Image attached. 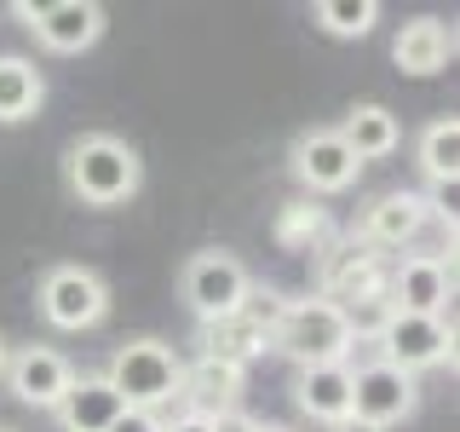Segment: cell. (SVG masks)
<instances>
[{
  "label": "cell",
  "instance_id": "6da1fadb",
  "mask_svg": "<svg viewBox=\"0 0 460 432\" xmlns=\"http://www.w3.org/2000/svg\"><path fill=\"white\" fill-rule=\"evenodd\" d=\"M64 184L86 208H121V202L138 196L144 162H138L133 144L115 139V133H81L64 150Z\"/></svg>",
  "mask_w": 460,
  "mask_h": 432
},
{
  "label": "cell",
  "instance_id": "7a4b0ae2",
  "mask_svg": "<svg viewBox=\"0 0 460 432\" xmlns=\"http://www.w3.org/2000/svg\"><path fill=\"white\" fill-rule=\"evenodd\" d=\"M351 328L334 300L311 294V300H288L270 323V352H282L294 369H316V364H351Z\"/></svg>",
  "mask_w": 460,
  "mask_h": 432
},
{
  "label": "cell",
  "instance_id": "3957f363",
  "mask_svg": "<svg viewBox=\"0 0 460 432\" xmlns=\"http://www.w3.org/2000/svg\"><path fill=\"white\" fill-rule=\"evenodd\" d=\"M179 374H184V357L172 352L167 340L144 335V340L115 346L104 381L115 386V392H121L127 410H150V415H162L167 403H179Z\"/></svg>",
  "mask_w": 460,
  "mask_h": 432
},
{
  "label": "cell",
  "instance_id": "277c9868",
  "mask_svg": "<svg viewBox=\"0 0 460 432\" xmlns=\"http://www.w3.org/2000/svg\"><path fill=\"white\" fill-rule=\"evenodd\" d=\"M179 288H184V306H190L196 323H219V317H236L242 306H248V266H242L236 254H225V248H201L184 259V271H179Z\"/></svg>",
  "mask_w": 460,
  "mask_h": 432
},
{
  "label": "cell",
  "instance_id": "5b68a950",
  "mask_svg": "<svg viewBox=\"0 0 460 432\" xmlns=\"http://www.w3.org/2000/svg\"><path fill=\"white\" fill-rule=\"evenodd\" d=\"M35 300H40V317H47L52 328H64V335L98 328V323L110 317V283L98 277L93 266H75V259L47 266V277H40Z\"/></svg>",
  "mask_w": 460,
  "mask_h": 432
},
{
  "label": "cell",
  "instance_id": "8992f818",
  "mask_svg": "<svg viewBox=\"0 0 460 432\" xmlns=\"http://www.w3.org/2000/svg\"><path fill=\"white\" fill-rule=\"evenodd\" d=\"M374 346H380L374 357H385L392 369H402V374H414V381H420V369L455 364V317H409V311H392Z\"/></svg>",
  "mask_w": 460,
  "mask_h": 432
},
{
  "label": "cell",
  "instance_id": "52a82bcc",
  "mask_svg": "<svg viewBox=\"0 0 460 432\" xmlns=\"http://www.w3.org/2000/svg\"><path fill=\"white\" fill-rule=\"evenodd\" d=\"M420 410V381L414 374L392 369L385 357H368V364L351 369V421H368L380 432L402 427L409 415Z\"/></svg>",
  "mask_w": 460,
  "mask_h": 432
},
{
  "label": "cell",
  "instance_id": "ba28073f",
  "mask_svg": "<svg viewBox=\"0 0 460 432\" xmlns=\"http://www.w3.org/2000/svg\"><path fill=\"white\" fill-rule=\"evenodd\" d=\"M18 18L35 29V40L58 58H75L86 47H98L110 29V12L98 6V0H52V6H29V0H18Z\"/></svg>",
  "mask_w": 460,
  "mask_h": 432
},
{
  "label": "cell",
  "instance_id": "9c48e42d",
  "mask_svg": "<svg viewBox=\"0 0 460 432\" xmlns=\"http://www.w3.org/2000/svg\"><path fill=\"white\" fill-rule=\"evenodd\" d=\"M385 300H392V311H409V317H449L455 259H443V254H402L397 266L385 271Z\"/></svg>",
  "mask_w": 460,
  "mask_h": 432
},
{
  "label": "cell",
  "instance_id": "30bf717a",
  "mask_svg": "<svg viewBox=\"0 0 460 432\" xmlns=\"http://www.w3.org/2000/svg\"><path fill=\"white\" fill-rule=\"evenodd\" d=\"M288 162H294V179L305 184L311 196H340V191H351L357 173H363V162L345 150V139L334 133V127H311V133H299Z\"/></svg>",
  "mask_w": 460,
  "mask_h": 432
},
{
  "label": "cell",
  "instance_id": "8fae6325",
  "mask_svg": "<svg viewBox=\"0 0 460 432\" xmlns=\"http://www.w3.org/2000/svg\"><path fill=\"white\" fill-rule=\"evenodd\" d=\"M6 392L29 403V410H58V398L69 392V381H75V364H69L58 346H18V352L6 357Z\"/></svg>",
  "mask_w": 460,
  "mask_h": 432
},
{
  "label": "cell",
  "instance_id": "7c38bea8",
  "mask_svg": "<svg viewBox=\"0 0 460 432\" xmlns=\"http://www.w3.org/2000/svg\"><path fill=\"white\" fill-rule=\"evenodd\" d=\"M385 254L368 248V242L345 237L340 248H328L323 259V300H334V306H357V300H380L385 294Z\"/></svg>",
  "mask_w": 460,
  "mask_h": 432
},
{
  "label": "cell",
  "instance_id": "4fadbf2b",
  "mask_svg": "<svg viewBox=\"0 0 460 432\" xmlns=\"http://www.w3.org/2000/svg\"><path fill=\"white\" fill-rule=\"evenodd\" d=\"M426 220H431V208H426L420 191H385L363 208V220H357L351 237L368 242V248H409L426 230Z\"/></svg>",
  "mask_w": 460,
  "mask_h": 432
},
{
  "label": "cell",
  "instance_id": "5bb4252c",
  "mask_svg": "<svg viewBox=\"0 0 460 432\" xmlns=\"http://www.w3.org/2000/svg\"><path fill=\"white\" fill-rule=\"evenodd\" d=\"M52 415H58V427H64V432H110L127 415V403H121V392H115L104 374H75Z\"/></svg>",
  "mask_w": 460,
  "mask_h": 432
},
{
  "label": "cell",
  "instance_id": "9a60e30c",
  "mask_svg": "<svg viewBox=\"0 0 460 432\" xmlns=\"http://www.w3.org/2000/svg\"><path fill=\"white\" fill-rule=\"evenodd\" d=\"M242 381H248V369H230L219 357H196V364H184V374H179V403L196 410V415L242 410Z\"/></svg>",
  "mask_w": 460,
  "mask_h": 432
},
{
  "label": "cell",
  "instance_id": "2e32d148",
  "mask_svg": "<svg viewBox=\"0 0 460 432\" xmlns=\"http://www.w3.org/2000/svg\"><path fill=\"white\" fill-rule=\"evenodd\" d=\"M392 58L402 76H443L455 58V23L443 18H409L392 40Z\"/></svg>",
  "mask_w": 460,
  "mask_h": 432
},
{
  "label": "cell",
  "instance_id": "e0dca14e",
  "mask_svg": "<svg viewBox=\"0 0 460 432\" xmlns=\"http://www.w3.org/2000/svg\"><path fill=\"white\" fill-rule=\"evenodd\" d=\"M270 352V328L242 306L236 317H219V323H201V352L196 357H219L230 369H248Z\"/></svg>",
  "mask_w": 460,
  "mask_h": 432
},
{
  "label": "cell",
  "instance_id": "ac0fdd59",
  "mask_svg": "<svg viewBox=\"0 0 460 432\" xmlns=\"http://www.w3.org/2000/svg\"><path fill=\"white\" fill-rule=\"evenodd\" d=\"M294 403L323 427L351 421V364H316L294 374Z\"/></svg>",
  "mask_w": 460,
  "mask_h": 432
},
{
  "label": "cell",
  "instance_id": "d6986e66",
  "mask_svg": "<svg viewBox=\"0 0 460 432\" xmlns=\"http://www.w3.org/2000/svg\"><path fill=\"white\" fill-rule=\"evenodd\" d=\"M334 133L345 139V150H351L357 162H385V156L402 144V127H397V115L385 104H357Z\"/></svg>",
  "mask_w": 460,
  "mask_h": 432
},
{
  "label": "cell",
  "instance_id": "ffe728a7",
  "mask_svg": "<svg viewBox=\"0 0 460 432\" xmlns=\"http://www.w3.org/2000/svg\"><path fill=\"white\" fill-rule=\"evenodd\" d=\"M40 104H47V81L40 69L18 52H0V127H18L29 122Z\"/></svg>",
  "mask_w": 460,
  "mask_h": 432
},
{
  "label": "cell",
  "instance_id": "44dd1931",
  "mask_svg": "<svg viewBox=\"0 0 460 432\" xmlns=\"http://www.w3.org/2000/svg\"><path fill=\"white\" fill-rule=\"evenodd\" d=\"M414 162L431 184H455L460 173V122L455 115H438V122L420 127V139H414Z\"/></svg>",
  "mask_w": 460,
  "mask_h": 432
},
{
  "label": "cell",
  "instance_id": "7402d4cb",
  "mask_svg": "<svg viewBox=\"0 0 460 432\" xmlns=\"http://www.w3.org/2000/svg\"><path fill=\"white\" fill-rule=\"evenodd\" d=\"M311 23L334 40H363V35H374V23H380V0H316Z\"/></svg>",
  "mask_w": 460,
  "mask_h": 432
},
{
  "label": "cell",
  "instance_id": "603a6c76",
  "mask_svg": "<svg viewBox=\"0 0 460 432\" xmlns=\"http://www.w3.org/2000/svg\"><path fill=\"white\" fill-rule=\"evenodd\" d=\"M277 237L288 248H316V242L328 237V213L316 208V202H288L282 220H277Z\"/></svg>",
  "mask_w": 460,
  "mask_h": 432
},
{
  "label": "cell",
  "instance_id": "cb8c5ba5",
  "mask_svg": "<svg viewBox=\"0 0 460 432\" xmlns=\"http://www.w3.org/2000/svg\"><path fill=\"white\" fill-rule=\"evenodd\" d=\"M162 421H167V415H150V410H127V415H121V421H115L110 432H162Z\"/></svg>",
  "mask_w": 460,
  "mask_h": 432
},
{
  "label": "cell",
  "instance_id": "d4e9b609",
  "mask_svg": "<svg viewBox=\"0 0 460 432\" xmlns=\"http://www.w3.org/2000/svg\"><path fill=\"white\" fill-rule=\"evenodd\" d=\"M162 432H213L208 415H196V410H179L172 421H162Z\"/></svg>",
  "mask_w": 460,
  "mask_h": 432
},
{
  "label": "cell",
  "instance_id": "484cf974",
  "mask_svg": "<svg viewBox=\"0 0 460 432\" xmlns=\"http://www.w3.org/2000/svg\"><path fill=\"white\" fill-rule=\"evenodd\" d=\"M334 432H380V427H368V421H340Z\"/></svg>",
  "mask_w": 460,
  "mask_h": 432
},
{
  "label": "cell",
  "instance_id": "4316f807",
  "mask_svg": "<svg viewBox=\"0 0 460 432\" xmlns=\"http://www.w3.org/2000/svg\"><path fill=\"white\" fill-rule=\"evenodd\" d=\"M6 357H12V346H6V335H0V374H6Z\"/></svg>",
  "mask_w": 460,
  "mask_h": 432
},
{
  "label": "cell",
  "instance_id": "83f0119b",
  "mask_svg": "<svg viewBox=\"0 0 460 432\" xmlns=\"http://www.w3.org/2000/svg\"><path fill=\"white\" fill-rule=\"evenodd\" d=\"M259 432H288V427H270V421H259Z\"/></svg>",
  "mask_w": 460,
  "mask_h": 432
},
{
  "label": "cell",
  "instance_id": "f1b7e54d",
  "mask_svg": "<svg viewBox=\"0 0 460 432\" xmlns=\"http://www.w3.org/2000/svg\"><path fill=\"white\" fill-rule=\"evenodd\" d=\"M0 432H18V427H6V421H0Z\"/></svg>",
  "mask_w": 460,
  "mask_h": 432
}]
</instances>
